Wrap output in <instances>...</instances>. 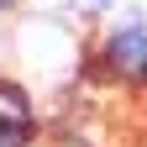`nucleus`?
I'll list each match as a JSON object with an SVG mask.
<instances>
[{"mask_svg":"<svg viewBox=\"0 0 147 147\" xmlns=\"http://www.w3.org/2000/svg\"><path fill=\"white\" fill-rule=\"evenodd\" d=\"M110 68L126 79H147V26H121L110 37Z\"/></svg>","mask_w":147,"mask_h":147,"instance_id":"1","label":"nucleus"},{"mask_svg":"<svg viewBox=\"0 0 147 147\" xmlns=\"http://www.w3.org/2000/svg\"><path fill=\"white\" fill-rule=\"evenodd\" d=\"M32 121V100L16 84H0V131H26Z\"/></svg>","mask_w":147,"mask_h":147,"instance_id":"2","label":"nucleus"},{"mask_svg":"<svg viewBox=\"0 0 147 147\" xmlns=\"http://www.w3.org/2000/svg\"><path fill=\"white\" fill-rule=\"evenodd\" d=\"M0 147H21V131H0Z\"/></svg>","mask_w":147,"mask_h":147,"instance_id":"3","label":"nucleus"},{"mask_svg":"<svg viewBox=\"0 0 147 147\" xmlns=\"http://www.w3.org/2000/svg\"><path fill=\"white\" fill-rule=\"evenodd\" d=\"M79 5H84V11H100V5H110V0H79Z\"/></svg>","mask_w":147,"mask_h":147,"instance_id":"4","label":"nucleus"},{"mask_svg":"<svg viewBox=\"0 0 147 147\" xmlns=\"http://www.w3.org/2000/svg\"><path fill=\"white\" fill-rule=\"evenodd\" d=\"M0 5H5V0H0Z\"/></svg>","mask_w":147,"mask_h":147,"instance_id":"5","label":"nucleus"},{"mask_svg":"<svg viewBox=\"0 0 147 147\" xmlns=\"http://www.w3.org/2000/svg\"><path fill=\"white\" fill-rule=\"evenodd\" d=\"M68 147H74V142H68Z\"/></svg>","mask_w":147,"mask_h":147,"instance_id":"6","label":"nucleus"}]
</instances>
